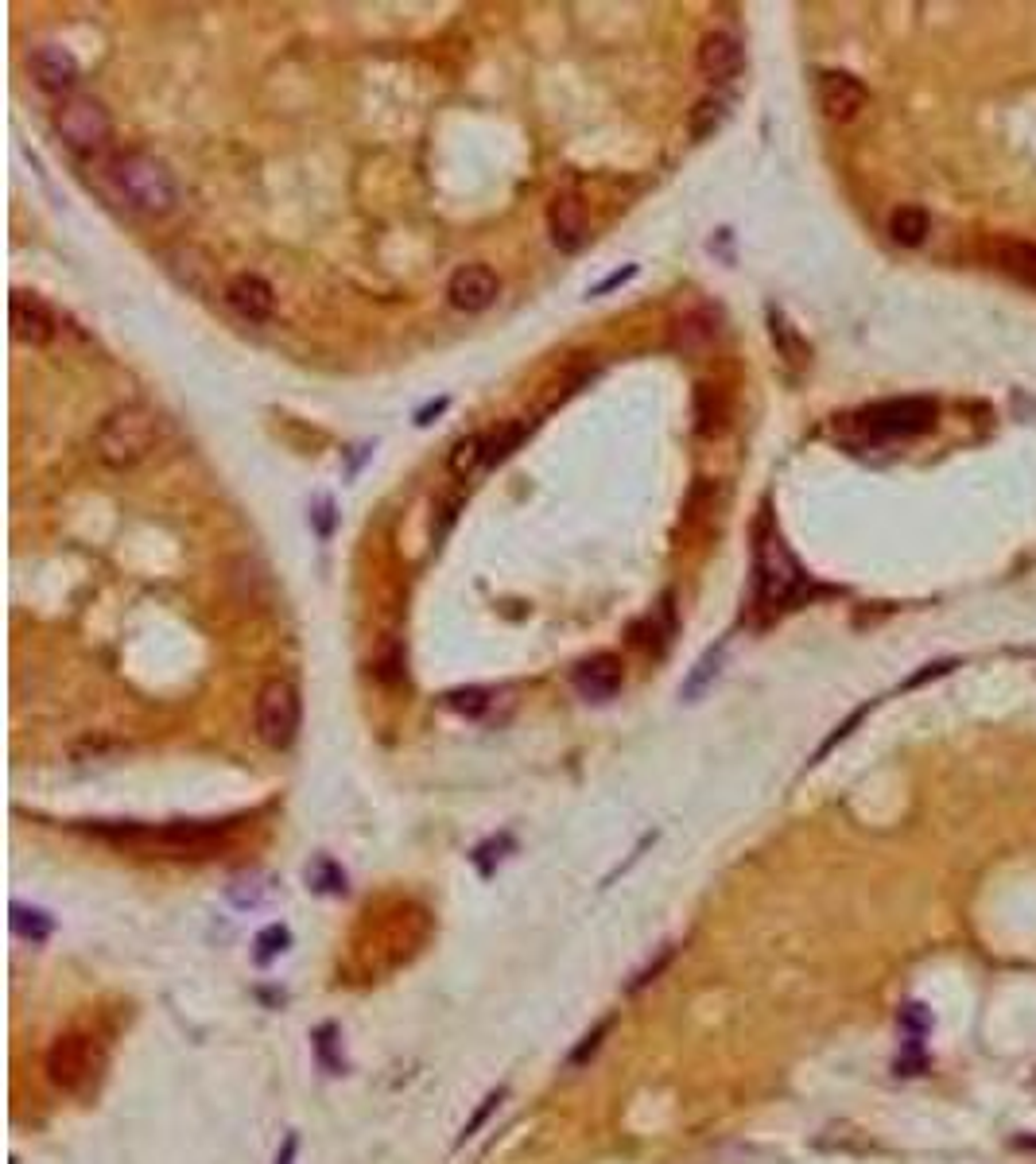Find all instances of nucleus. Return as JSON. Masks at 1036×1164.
Here are the masks:
<instances>
[{
    "mask_svg": "<svg viewBox=\"0 0 1036 1164\" xmlns=\"http://www.w3.org/2000/svg\"><path fill=\"white\" fill-rule=\"evenodd\" d=\"M955 664H959V660H936V664H924V672H916V675L904 679V687H920V683H928V679H936V675H947Z\"/></svg>",
    "mask_w": 1036,
    "mask_h": 1164,
    "instance_id": "37",
    "label": "nucleus"
},
{
    "mask_svg": "<svg viewBox=\"0 0 1036 1164\" xmlns=\"http://www.w3.org/2000/svg\"><path fill=\"white\" fill-rule=\"evenodd\" d=\"M12 932L32 943H44L55 932V920L44 908H28V904H12Z\"/></svg>",
    "mask_w": 1036,
    "mask_h": 1164,
    "instance_id": "22",
    "label": "nucleus"
},
{
    "mask_svg": "<svg viewBox=\"0 0 1036 1164\" xmlns=\"http://www.w3.org/2000/svg\"><path fill=\"white\" fill-rule=\"evenodd\" d=\"M8 322H12V338L24 346H47L58 330V318L47 307L36 291H12L8 299Z\"/></svg>",
    "mask_w": 1036,
    "mask_h": 1164,
    "instance_id": "10",
    "label": "nucleus"
},
{
    "mask_svg": "<svg viewBox=\"0 0 1036 1164\" xmlns=\"http://www.w3.org/2000/svg\"><path fill=\"white\" fill-rule=\"evenodd\" d=\"M101 186L117 206H125L129 214H140V218H168L179 202L175 175L168 172L164 160H156L148 152H121V156L105 160Z\"/></svg>",
    "mask_w": 1036,
    "mask_h": 1164,
    "instance_id": "1",
    "label": "nucleus"
},
{
    "mask_svg": "<svg viewBox=\"0 0 1036 1164\" xmlns=\"http://www.w3.org/2000/svg\"><path fill=\"white\" fill-rule=\"evenodd\" d=\"M307 877H311V885L318 893H346V873L330 858H318L315 866L307 870Z\"/></svg>",
    "mask_w": 1036,
    "mask_h": 1164,
    "instance_id": "26",
    "label": "nucleus"
},
{
    "mask_svg": "<svg viewBox=\"0 0 1036 1164\" xmlns=\"http://www.w3.org/2000/svg\"><path fill=\"white\" fill-rule=\"evenodd\" d=\"M768 330H772V342H776V350L784 354L788 361H808V342L796 334V326L784 318V314L776 311V307H768Z\"/></svg>",
    "mask_w": 1036,
    "mask_h": 1164,
    "instance_id": "21",
    "label": "nucleus"
},
{
    "mask_svg": "<svg viewBox=\"0 0 1036 1164\" xmlns=\"http://www.w3.org/2000/svg\"><path fill=\"white\" fill-rule=\"evenodd\" d=\"M610 1029H614V1017H606V1021H598V1025H594V1029L586 1032L583 1040H579V1044H575V1048H571V1056H567V1064H571V1068H583V1064H590V1060H594V1052H598V1048H602V1040H606V1036H610Z\"/></svg>",
    "mask_w": 1036,
    "mask_h": 1164,
    "instance_id": "25",
    "label": "nucleus"
},
{
    "mask_svg": "<svg viewBox=\"0 0 1036 1164\" xmlns=\"http://www.w3.org/2000/svg\"><path fill=\"white\" fill-rule=\"evenodd\" d=\"M253 959L265 967V963H272V959H280L288 947H291V932L284 928V924H269V928H261L257 932V940H253Z\"/></svg>",
    "mask_w": 1036,
    "mask_h": 1164,
    "instance_id": "24",
    "label": "nucleus"
},
{
    "mask_svg": "<svg viewBox=\"0 0 1036 1164\" xmlns=\"http://www.w3.org/2000/svg\"><path fill=\"white\" fill-rule=\"evenodd\" d=\"M524 431H528V423H509V427H501V431H497L494 439H486V466L501 462L509 450L524 439Z\"/></svg>",
    "mask_w": 1036,
    "mask_h": 1164,
    "instance_id": "27",
    "label": "nucleus"
},
{
    "mask_svg": "<svg viewBox=\"0 0 1036 1164\" xmlns=\"http://www.w3.org/2000/svg\"><path fill=\"white\" fill-rule=\"evenodd\" d=\"M97 839L156 858H210L229 843L226 823H90Z\"/></svg>",
    "mask_w": 1036,
    "mask_h": 1164,
    "instance_id": "2",
    "label": "nucleus"
},
{
    "mask_svg": "<svg viewBox=\"0 0 1036 1164\" xmlns=\"http://www.w3.org/2000/svg\"><path fill=\"white\" fill-rule=\"evenodd\" d=\"M226 303L249 322H265L276 311V291H272V284L265 276L241 272L226 284Z\"/></svg>",
    "mask_w": 1036,
    "mask_h": 1164,
    "instance_id": "16",
    "label": "nucleus"
},
{
    "mask_svg": "<svg viewBox=\"0 0 1036 1164\" xmlns=\"http://www.w3.org/2000/svg\"><path fill=\"white\" fill-rule=\"evenodd\" d=\"M447 295H451V303L458 311L478 314L497 303L501 280H497V272L490 265H462L447 284Z\"/></svg>",
    "mask_w": 1036,
    "mask_h": 1164,
    "instance_id": "13",
    "label": "nucleus"
},
{
    "mask_svg": "<svg viewBox=\"0 0 1036 1164\" xmlns=\"http://www.w3.org/2000/svg\"><path fill=\"white\" fill-rule=\"evenodd\" d=\"M901 1025L908 1029V1036L916 1040L920 1032H928V1025H932V1013H928L920 1001H912V1005H904V1009H901Z\"/></svg>",
    "mask_w": 1036,
    "mask_h": 1164,
    "instance_id": "34",
    "label": "nucleus"
},
{
    "mask_svg": "<svg viewBox=\"0 0 1036 1164\" xmlns=\"http://www.w3.org/2000/svg\"><path fill=\"white\" fill-rule=\"evenodd\" d=\"M889 233H893L897 245L916 249V245L932 233V218H928V210H920V206H897L893 218H889Z\"/></svg>",
    "mask_w": 1036,
    "mask_h": 1164,
    "instance_id": "18",
    "label": "nucleus"
},
{
    "mask_svg": "<svg viewBox=\"0 0 1036 1164\" xmlns=\"http://www.w3.org/2000/svg\"><path fill=\"white\" fill-rule=\"evenodd\" d=\"M993 265L1013 280L1036 288V245L1029 241H993Z\"/></svg>",
    "mask_w": 1036,
    "mask_h": 1164,
    "instance_id": "17",
    "label": "nucleus"
},
{
    "mask_svg": "<svg viewBox=\"0 0 1036 1164\" xmlns=\"http://www.w3.org/2000/svg\"><path fill=\"white\" fill-rule=\"evenodd\" d=\"M160 439V419L156 411H148L144 404H125L117 411H109L93 435V450L105 466L113 470H129L140 458H148L152 447Z\"/></svg>",
    "mask_w": 1036,
    "mask_h": 1164,
    "instance_id": "4",
    "label": "nucleus"
},
{
    "mask_svg": "<svg viewBox=\"0 0 1036 1164\" xmlns=\"http://www.w3.org/2000/svg\"><path fill=\"white\" fill-rule=\"evenodd\" d=\"M753 590H757V606H765L772 614L788 610L792 602L811 594L804 567L784 547V539H780L768 513L757 521V532H753Z\"/></svg>",
    "mask_w": 1036,
    "mask_h": 1164,
    "instance_id": "3",
    "label": "nucleus"
},
{
    "mask_svg": "<svg viewBox=\"0 0 1036 1164\" xmlns=\"http://www.w3.org/2000/svg\"><path fill=\"white\" fill-rule=\"evenodd\" d=\"M93 1068H97V1056H93V1040L82 1036V1032H62L51 1048H47V1079L66 1091V1095H78L86 1091V1083L93 1079Z\"/></svg>",
    "mask_w": 1036,
    "mask_h": 1164,
    "instance_id": "8",
    "label": "nucleus"
},
{
    "mask_svg": "<svg viewBox=\"0 0 1036 1164\" xmlns=\"http://www.w3.org/2000/svg\"><path fill=\"white\" fill-rule=\"evenodd\" d=\"M865 711H869V707H862V711H855V715L847 718V722H843V726H839V730H835V734H831V738H827V742H823V746H819V754H815V757H811V761H819V757H827V754H831V750H835V746H839V742H843V738H847V734H851V730H855L858 722H862V718H865Z\"/></svg>",
    "mask_w": 1036,
    "mask_h": 1164,
    "instance_id": "35",
    "label": "nucleus"
},
{
    "mask_svg": "<svg viewBox=\"0 0 1036 1164\" xmlns=\"http://www.w3.org/2000/svg\"><path fill=\"white\" fill-rule=\"evenodd\" d=\"M334 1040H338V1029L334 1025H322V1029H315V1052H318V1064L326 1068L330 1075H338L346 1064L342 1060H334Z\"/></svg>",
    "mask_w": 1036,
    "mask_h": 1164,
    "instance_id": "33",
    "label": "nucleus"
},
{
    "mask_svg": "<svg viewBox=\"0 0 1036 1164\" xmlns=\"http://www.w3.org/2000/svg\"><path fill=\"white\" fill-rule=\"evenodd\" d=\"M695 62H699V74H703L707 82L726 86V82H734V78L742 74V66H746V51H742V44H738V36H730V32H711V36H703Z\"/></svg>",
    "mask_w": 1036,
    "mask_h": 1164,
    "instance_id": "14",
    "label": "nucleus"
},
{
    "mask_svg": "<svg viewBox=\"0 0 1036 1164\" xmlns=\"http://www.w3.org/2000/svg\"><path fill=\"white\" fill-rule=\"evenodd\" d=\"M633 276H636V265H626V269L610 272V276H606V280H602V284H594V288H590V295H606V291H614V288H622V284H630Z\"/></svg>",
    "mask_w": 1036,
    "mask_h": 1164,
    "instance_id": "36",
    "label": "nucleus"
},
{
    "mask_svg": "<svg viewBox=\"0 0 1036 1164\" xmlns=\"http://www.w3.org/2000/svg\"><path fill=\"white\" fill-rule=\"evenodd\" d=\"M55 133H58V140L78 160H97V156L109 152L113 117H109V109L97 97H90V93H70L55 109Z\"/></svg>",
    "mask_w": 1036,
    "mask_h": 1164,
    "instance_id": "5",
    "label": "nucleus"
},
{
    "mask_svg": "<svg viewBox=\"0 0 1036 1164\" xmlns=\"http://www.w3.org/2000/svg\"><path fill=\"white\" fill-rule=\"evenodd\" d=\"M28 70H32V78H36V86L44 93H55V97H70V90L78 86V58L66 51V47L58 44H44L32 51V58H28Z\"/></svg>",
    "mask_w": 1036,
    "mask_h": 1164,
    "instance_id": "12",
    "label": "nucleus"
},
{
    "mask_svg": "<svg viewBox=\"0 0 1036 1164\" xmlns=\"http://www.w3.org/2000/svg\"><path fill=\"white\" fill-rule=\"evenodd\" d=\"M571 687L583 695L586 703H610L622 687H626V664L622 656L614 652H598L583 660L575 672H571Z\"/></svg>",
    "mask_w": 1036,
    "mask_h": 1164,
    "instance_id": "11",
    "label": "nucleus"
},
{
    "mask_svg": "<svg viewBox=\"0 0 1036 1164\" xmlns=\"http://www.w3.org/2000/svg\"><path fill=\"white\" fill-rule=\"evenodd\" d=\"M295 1157H299V1133H288L276 1153V1164H295Z\"/></svg>",
    "mask_w": 1036,
    "mask_h": 1164,
    "instance_id": "38",
    "label": "nucleus"
},
{
    "mask_svg": "<svg viewBox=\"0 0 1036 1164\" xmlns=\"http://www.w3.org/2000/svg\"><path fill=\"white\" fill-rule=\"evenodd\" d=\"M695 419H699V435H719L726 427V397L719 385L695 389Z\"/></svg>",
    "mask_w": 1036,
    "mask_h": 1164,
    "instance_id": "19",
    "label": "nucleus"
},
{
    "mask_svg": "<svg viewBox=\"0 0 1036 1164\" xmlns=\"http://www.w3.org/2000/svg\"><path fill=\"white\" fill-rule=\"evenodd\" d=\"M443 407H447V401H435V404H427V407H423V411H419V415H415V423H419V427H423V423H431V415H439V411H443Z\"/></svg>",
    "mask_w": 1036,
    "mask_h": 1164,
    "instance_id": "39",
    "label": "nucleus"
},
{
    "mask_svg": "<svg viewBox=\"0 0 1036 1164\" xmlns=\"http://www.w3.org/2000/svg\"><path fill=\"white\" fill-rule=\"evenodd\" d=\"M404 648L401 644H389L377 660H373V675L381 679V683H401L404 679Z\"/></svg>",
    "mask_w": 1036,
    "mask_h": 1164,
    "instance_id": "29",
    "label": "nucleus"
},
{
    "mask_svg": "<svg viewBox=\"0 0 1036 1164\" xmlns=\"http://www.w3.org/2000/svg\"><path fill=\"white\" fill-rule=\"evenodd\" d=\"M855 419L873 439H912V435H924L940 419V407L928 397H904V401L873 404V407L858 411Z\"/></svg>",
    "mask_w": 1036,
    "mask_h": 1164,
    "instance_id": "6",
    "label": "nucleus"
},
{
    "mask_svg": "<svg viewBox=\"0 0 1036 1164\" xmlns=\"http://www.w3.org/2000/svg\"><path fill=\"white\" fill-rule=\"evenodd\" d=\"M726 121H730V101H726V97H703V101H695V109H691V117H687V125H691V136H695V140L715 136Z\"/></svg>",
    "mask_w": 1036,
    "mask_h": 1164,
    "instance_id": "20",
    "label": "nucleus"
},
{
    "mask_svg": "<svg viewBox=\"0 0 1036 1164\" xmlns=\"http://www.w3.org/2000/svg\"><path fill=\"white\" fill-rule=\"evenodd\" d=\"M501 1103H505V1087H497V1091H490V1095L482 1099V1106L474 1110V1118L462 1125V1133H458V1145H466V1141H470V1137H474V1133H478V1129L490 1121V1114H494Z\"/></svg>",
    "mask_w": 1036,
    "mask_h": 1164,
    "instance_id": "31",
    "label": "nucleus"
},
{
    "mask_svg": "<svg viewBox=\"0 0 1036 1164\" xmlns=\"http://www.w3.org/2000/svg\"><path fill=\"white\" fill-rule=\"evenodd\" d=\"M547 233H551V245L559 253H579L590 237V225H586V210L579 202V194H555L551 206H547Z\"/></svg>",
    "mask_w": 1036,
    "mask_h": 1164,
    "instance_id": "15",
    "label": "nucleus"
},
{
    "mask_svg": "<svg viewBox=\"0 0 1036 1164\" xmlns=\"http://www.w3.org/2000/svg\"><path fill=\"white\" fill-rule=\"evenodd\" d=\"M672 959H676V943H668V947H664V951H660V955H656V959H652V963H648V967H644V971H640V975L633 979V983H630V993H640L644 986L656 983V979H660V975L668 971V963H672Z\"/></svg>",
    "mask_w": 1036,
    "mask_h": 1164,
    "instance_id": "32",
    "label": "nucleus"
},
{
    "mask_svg": "<svg viewBox=\"0 0 1036 1164\" xmlns=\"http://www.w3.org/2000/svg\"><path fill=\"white\" fill-rule=\"evenodd\" d=\"M719 660H722V648H711V652H707V656L695 664V672L687 675V683H683V691H679V695H683V699H695V695H699V691L711 683V675H719Z\"/></svg>",
    "mask_w": 1036,
    "mask_h": 1164,
    "instance_id": "28",
    "label": "nucleus"
},
{
    "mask_svg": "<svg viewBox=\"0 0 1036 1164\" xmlns=\"http://www.w3.org/2000/svg\"><path fill=\"white\" fill-rule=\"evenodd\" d=\"M478 462H486V439L470 435V439H462V443L454 447V454H451V470H454V474H470Z\"/></svg>",
    "mask_w": 1036,
    "mask_h": 1164,
    "instance_id": "30",
    "label": "nucleus"
},
{
    "mask_svg": "<svg viewBox=\"0 0 1036 1164\" xmlns=\"http://www.w3.org/2000/svg\"><path fill=\"white\" fill-rule=\"evenodd\" d=\"M257 734L269 750H288L299 734V691L288 679H269L257 695Z\"/></svg>",
    "mask_w": 1036,
    "mask_h": 1164,
    "instance_id": "7",
    "label": "nucleus"
},
{
    "mask_svg": "<svg viewBox=\"0 0 1036 1164\" xmlns=\"http://www.w3.org/2000/svg\"><path fill=\"white\" fill-rule=\"evenodd\" d=\"M443 703L451 707L454 715L482 718L490 707H494V691H490V687H458V691H447Z\"/></svg>",
    "mask_w": 1036,
    "mask_h": 1164,
    "instance_id": "23",
    "label": "nucleus"
},
{
    "mask_svg": "<svg viewBox=\"0 0 1036 1164\" xmlns=\"http://www.w3.org/2000/svg\"><path fill=\"white\" fill-rule=\"evenodd\" d=\"M815 101H819V113L835 125H847L855 121L858 113L869 105V90L865 82L847 74V70H823L815 78Z\"/></svg>",
    "mask_w": 1036,
    "mask_h": 1164,
    "instance_id": "9",
    "label": "nucleus"
}]
</instances>
